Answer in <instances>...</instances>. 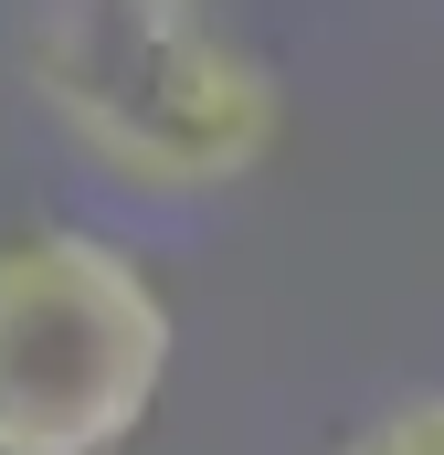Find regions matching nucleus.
<instances>
[{
    "label": "nucleus",
    "mask_w": 444,
    "mask_h": 455,
    "mask_svg": "<svg viewBox=\"0 0 444 455\" xmlns=\"http://www.w3.org/2000/svg\"><path fill=\"white\" fill-rule=\"evenodd\" d=\"M21 75L64 148L148 202L243 191L286 138L275 64L233 43L202 0H43Z\"/></svg>",
    "instance_id": "1"
},
{
    "label": "nucleus",
    "mask_w": 444,
    "mask_h": 455,
    "mask_svg": "<svg viewBox=\"0 0 444 455\" xmlns=\"http://www.w3.org/2000/svg\"><path fill=\"white\" fill-rule=\"evenodd\" d=\"M170 360L180 318L116 233H0V455H127Z\"/></svg>",
    "instance_id": "2"
},
{
    "label": "nucleus",
    "mask_w": 444,
    "mask_h": 455,
    "mask_svg": "<svg viewBox=\"0 0 444 455\" xmlns=\"http://www.w3.org/2000/svg\"><path fill=\"white\" fill-rule=\"evenodd\" d=\"M338 455H444V381H434V392L381 403V413H370V424H360Z\"/></svg>",
    "instance_id": "3"
}]
</instances>
